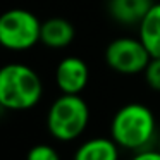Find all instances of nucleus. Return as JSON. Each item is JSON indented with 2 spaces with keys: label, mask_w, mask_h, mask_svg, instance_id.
I'll list each match as a JSON object with an SVG mask.
<instances>
[{
  "label": "nucleus",
  "mask_w": 160,
  "mask_h": 160,
  "mask_svg": "<svg viewBox=\"0 0 160 160\" xmlns=\"http://www.w3.org/2000/svg\"><path fill=\"white\" fill-rule=\"evenodd\" d=\"M26 160H60V155L53 146L47 145V143H40L28 150Z\"/></svg>",
  "instance_id": "nucleus-11"
},
{
  "label": "nucleus",
  "mask_w": 160,
  "mask_h": 160,
  "mask_svg": "<svg viewBox=\"0 0 160 160\" xmlns=\"http://www.w3.org/2000/svg\"><path fill=\"white\" fill-rule=\"evenodd\" d=\"M42 22L26 9H9L0 14V47L9 52H26L40 43Z\"/></svg>",
  "instance_id": "nucleus-4"
},
{
  "label": "nucleus",
  "mask_w": 160,
  "mask_h": 160,
  "mask_svg": "<svg viewBox=\"0 0 160 160\" xmlns=\"http://www.w3.org/2000/svg\"><path fill=\"white\" fill-rule=\"evenodd\" d=\"M143 74H145V81L150 90L160 93V59L152 57V60L148 62V66L143 71Z\"/></svg>",
  "instance_id": "nucleus-12"
},
{
  "label": "nucleus",
  "mask_w": 160,
  "mask_h": 160,
  "mask_svg": "<svg viewBox=\"0 0 160 160\" xmlns=\"http://www.w3.org/2000/svg\"><path fill=\"white\" fill-rule=\"evenodd\" d=\"M76 38V29L72 22L64 18H50L42 22L40 43L52 50H62L69 47Z\"/></svg>",
  "instance_id": "nucleus-8"
},
{
  "label": "nucleus",
  "mask_w": 160,
  "mask_h": 160,
  "mask_svg": "<svg viewBox=\"0 0 160 160\" xmlns=\"http://www.w3.org/2000/svg\"><path fill=\"white\" fill-rule=\"evenodd\" d=\"M157 150H158V152H160V136H158V138H157Z\"/></svg>",
  "instance_id": "nucleus-14"
},
{
  "label": "nucleus",
  "mask_w": 160,
  "mask_h": 160,
  "mask_svg": "<svg viewBox=\"0 0 160 160\" xmlns=\"http://www.w3.org/2000/svg\"><path fill=\"white\" fill-rule=\"evenodd\" d=\"M4 110H5V108L2 107V103H0V115H2V112H4Z\"/></svg>",
  "instance_id": "nucleus-15"
},
{
  "label": "nucleus",
  "mask_w": 160,
  "mask_h": 160,
  "mask_svg": "<svg viewBox=\"0 0 160 160\" xmlns=\"http://www.w3.org/2000/svg\"><path fill=\"white\" fill-rule=\"evenodd\" d=\"M42 97V78L33 67L21 62L0 67V103L5 110H29L40 103Z\"/></svg>",
  "instance_id": "nucleus-2"
},
{
  "label": "nucleus",
  "mask_w": 160,
  "mask_h": 160,
  "mask_svg": "<svg viewBox=\"0 0 160 160\" xmlns=\"http://www.w3.org/2000/svg\"><path fill=\"white\" fill-rule=\"evenodd\" d=\"M131 160H160V152L157 148H148L143 152H136Z\"/></svg>",
  "instance_id": "nucleus-13"
},
{
  "label": "nucleus",
  "mask_w": 160,
  "mask_h": 160,
  "mask_svg": "<svg viewBox=\"0 0 160 160\" xmlns=\"http://www.w3.org/2000/svg\"><path fill=\"white\" fill-rule=\"evenodd\" d=\"M90 81V67L81 57H64L55 67V84L62 95H81Z\"/></svg>",
  "instance_id": "nucleus-6"
},
{
  "label": "nucleus",
  "mask_w": 160,
  "mask_h": 160,
  "mask_svg": "<svg viewBox=\"0 0 160 160\" xmlns=\"http://www.w3.org/2000/svg\"><path fill=\"white\" fill-rule=\"evenodd\" d=\"M153 4V0H107V12L122 26H139Z\"/></svg>",
  "instance_id": "nucleus-7"
},
{
  "label": "nucleus",
  "mask_w": 160,
  "mask_h": 160,
  "mask_svg": "<svg viewBox=\"0 0 160 160\" xmlns=\"http://www.w3.org/2000/svg\"><path fill=\"white\" fill-rule=\"evenodd\" d=\"M72 160H119V146L112 138H90L76 148Z\"/></svg>",
  "instance_id": "nucleus-9"
},
{
  "label": "nucleus",
  "mask_w": 160,
  "mask_h": 160,
  "mask_svg": "<svg viewBox=\"0 0 160 160\" xmlns=\"http://www.w3.org/2000/svg\"><path fill=\"white\" fill-rule=\"evenodd\" d=\"M138 38L143 42L150 55L160 59V2H155L150 12L138 26Z\"/></svg>",
  "instance_id": "nucleus-10"
},
{
  "label": "nucleus",
  "mask_w": 160,
  "mask_h": 160,
  "mask_svg": "<svg viewBox=\"0 0 160 160\" xmlns=\"http://www.w3.org/2000/svg\"><path fill=\"white\" fill-rule=\"evenodd\" d=\"M150 60H152L150 52L141 40L134 36H119L112 40L105 48L107 66L124 76L141 74Z\"/></svg>",
  "instance_id": "nucleus-5"
},
{
  "label": "nucleus",
  "mask_w": 160,
  "mask_h": 160,
  "mask_svg": "<svg viewBox=\"0 0 160 160\" xmlns=\"http://www.w3.org/2000/svg\"><path fill=\"white\" fill-rule=\"evenodd\" d=\"M110 138L119 148L132 153L152 148L157 139L155 114L139 102L122 105L110 121Z\"/></svg>",
  "instance_id": "nucleus-1"
},
{
  "label": "nucleus",
  "mask_w": 160,
  "mask_h": 160,
  "mask_svg": "<svg viewBox=\"0 0 160 160\" xmlns=\"http://www.w3.org/2000/svg\"><path fill=\"white\" fill-rule=\"evenodd\" d=\"M47 129L60 143L81 138L90 124V107L81 95H62L50 103L47 110Z\"/></svg>",
  "instance_id": "nucleus-3"
}]
</instances>
